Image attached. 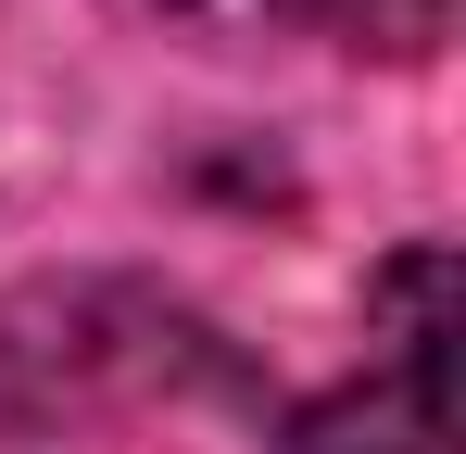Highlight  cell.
I'll return each mask as SVG.
<instances>
[{"instance_id": "1", "label": "cell", "mask_w": 466, "mask_h": 454, "mask_svg": "<svg viewBox=\"0 0 466 454\" xmlns=\"http://www.w3.org/2000/svg\"><path fill=\"white\" fill-rule=\"evenodd\" d=\"M290 454H454L441 442V366H390V378H353L303 404Z\"/></svg>"}, {"instance_id": "2", "label": "cell", "mask_w": 466, "mask_h": 454, "mask_svg": "<svg viewBox=\"0 0 466 454\" xmlns=\"http://www.w3.org/2000/svg\"><path fill=\"white\" fill-rule=\"evenodd\" d=\"M152 13H189V26H278V13H303V0H152Z\"/></svg>"}]
</instances>
